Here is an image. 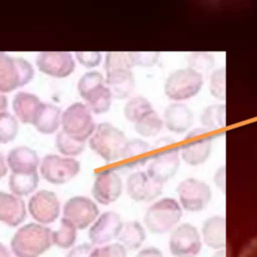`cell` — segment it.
Segmentation results:
<instances>
[{"instance_id": "obj_30", "label": "cell", "mask_w": 257, "mask_h": 257, "mask_svg": "<svg viewBox=\"0 0 257 257\" xmlns=\"http://www.w3.org/2000/svg\"><path fill=\"white\" fill-rule=\"evenodd\" d=\"M150 150V145L142 139L127 140L119 161H122L125 167L140 166L142 164L137 157L147 154Z\"/></svg>"}, {"instance_id": "obj_43", "label": "cell", "mask_w": 257, "mask_h": 257, "mask_svg": "<svg viewBox=\"0 0 257 257\" xmlns=\"http://www.w3.org/2000/svg\"><path fill=\"white\" fill-rule=\"evenodd\" d=\"M136 257H164L161 250L156 247H146L141 249Z\"/></svg>"}, {"instance_id": "obj_23", "label": "cell", "mask_w": 257, "mask_h": 257, "mask_svg": "<svg viewBox=\"0 0 257 257\" xmlns=\"http://www.w3.org/2000/svg\"><path fill=\"white\" fill-rule=\"evenodd\" d=\"M202 235L207 246L222 249L226 245V221L222 216H212L203 223Z\"/></svg>"}, {"instance_id": "obj_45", "label": "cell", "mask_w": 257, "mask_h": 257, "mask_svg": "<svg viewBox=\"0 0 257 257\" xmlns=\"http://www.w3.org/2000/svg\"><path fill=\"white\" fill-rule=\"evenodd\" d=\"M7 172H8V166L6 163V159L0 153V180L7 174Z\"/></svg>"}, {"instance_id": "obj_12", "label": "cell", "mask_w": 257, "mask_h": 257, "mask_svg": "<svg viewBox=\"0 0 257 257\" xmlns=\"http://www.w3.org/2000/svg\"><path fill=\"white\" fill-rule=\"evenodd\" d=\"M38 70L55 78L69 76L75 68V59L70 52L42 51L35 59Z\"/></svg>"}, {"instance_id": "obj_36", "label": "cell", "mask_w": 257, "mask_h": 257, "mask_svg": "<svg viewBox=\"0 0 257 257\" xmlns=\"http://www.w3.org/2000/svg\"><path fill=\"white\" fill-rule=\"evenodd\" d=\"M105 71L115 69H132L134 67L130 52H107L104 56Z\"/></svg>"}, {"instance_id": "obj_27", "label": "cell", "mask_w": 257, "mask_h": 257, "mask_svg": "<svg viewBox=\"0 0 257 257\" xmlns=\"http://www.w3.org/2000/svg\"><path fill=\"white\" fill-rule=\"evenodd\" d=\"M39 183L38 173L34 174H12L8 180L10 193L20 198L35 193Z\"/></svg>"}, {"instance_id": "obj_5", "label": "cell", "mask_w": 257, "mask_h": 257, "mask_svg": "<svg viewBox=\"0 0 257 257\" xmlns=\"http://www.w3.org/2000/svg\"><path fill=\"white\" fill-rule=\"evenodd\" d=\"M95 126L92 112L84 102H73L62 111L61 131L79 142L85 143Z\"/></svg>"}, {"instance_id": "obj_16", "label": "cell", "mask_w": 257, "mask_h": 257, "mask_svg": "<svg viewBox=\"0 0 257 257\" xmlns=\"http://www.w3.org/2000/svg\"><path fill=\"white\" fill-rule=\"evenodd\" d=\"M125 191L135 202H150L162 194L163 185L153 181L146 172L137 171L127 177Z\"/></svg>"}, {"instance_id": "obj_38", "label": "cell", "mask_w": 257, "mask_h": 257, "mask_svg": "<svg viewBox=\"0 0 257 257\" xmlns=\"http://www.w3.org/2000/svg\"><path fill=\"white\" fill-rule=\"evenodd\" d=\"M209 89L211 94L217 99L224 100L226 98V70L218 68L210 75Z\"/></svg>"}, {"instance_id": "obj_19", "label": "cell", "mask_w": 257, "mask_h": 257, "mask_svg": "<svg viewBox=\"0 0 257 257\" xmlns=\"http://www.w3.org/2000/svg\"><path fill=\"white\" fill-rule=\"evenodd\" d=\"M164 124L175 134L187 132L193 124L194 116L192 110L181 102L169 104L164 111Z\"/></svg>"}, {"instance_id": "obj_17", "label": "cell", "mask_w": 257, "mask_h": 257, "mask_svg": "<svg viewBox=\"0 0 257 257\" xmlns=\"http://www.w3.org/2000/svg\"><path fill=\"white\" fill-rule=\"evenodd\" d=\"M40 159L35 150L27 146H18L11 149L6 157L8 169L12 174L38 173Z\"/></svg>"}, {"instance_id": "obj_24", "label": "cell", "mask_w": 257, "mask_h": 257, "mask_svg": "<svg viewBox=\"0 0 257 257\" xmlns=\"http://www.w3.org/2000/svg\"><path fill=\"white\" fill-rule=\"evenodd\" d=\"M181 157L186 164L198 166L207 161L212 151V138L198 139L194 142L183 145L181 148Z\"/></svg>"}, {"instance_id": "obj_20", "label": "cell", "mask_w": 257, "mask_h": 257, "mask_svg": "<svg viewBox=\"0 0 257 257\" xmlns=\"http://www.w3.org/2000/svg\"><path fill=\"white\" fill-rule=\"evenodd\" d=\"M105 84L110 89L113 98H128L135 90L136 81L132 69H115L105 71Z\"/></svg>"}, {"instance_id": "obj_13", "label": "cell", "mask_w": 257, "mask_h": 257, "mask_svg": "<svg viewBox=\"0 0 257 257\" xmlns=\"http://www.w3.org/2000/svg\"><path fill=\"white\" fill-rule=\"evenodd\" d=\"M123 221L119 214L114 211L101 213L88 228V239L94 246L111 243L117 239Z\"/></svg>"}, {"instance_id": "obj_37", "label": "cell", "mask_w": 257, "mask_h": 257, "mask_svg": "<svg viewBox=\"0 0 257 257\" xmlns=\"http://www.w3.org/2000/svg\"><path fill=\"white\" fill-rule=\"evenodd\" d=\"M187 62L190 68L201 73L212 69L215 59L209 52H190L187 56Z\"/></svg>"}, {"instance_id": "obj_21", "label": "cell", "mask_w": 257, "mask_h": 257, "mask_svg": "<svg viewBox=\"0 0 257 257\" xmlns=\"http://www.w3.org/2000/svg\"><path fill=\"white\" fill-rule=\"evenodd\" d=\"M42 102L34 93L18 91L12 99V110L18 121L32 124Z\"/></svg>"}, {"instance_id": "obj_22", "label": "cell", "mask_w": 257, "mask_h": 257, "mask_svg": "<svg viewBox=\"0 0 257 257\" xmlns=\"http://www.w3.org/2000/svg\"><path fill=\"white\" fill-rule=\"evenodd\" d=\"M62 111L54 103L42 102L32 125L43 135H51L61 126Z\"/></svg>"}, {"instance_id": "obj_42", "label": "cell", "mask_w": 257, "mask_h": 257, "mask_svg": "<svg viewBox=\"0 0 257 257\" xmlns=\"http://www.w3.org/2000/svg\"><path fill=\"white\" fill-rule=\"evenodd\" d=\"M93 248L94 245H92L91 243H81L73 246L68 251L65 257H89Z\"/></svg>"}, {"instance_id": "obj_44", "label": "cell", "mask_w": 257, "mask_h": 257, "mask_svg": "<svg viewBox=\"0 0 257 257\" xmlns=\"http://www.w3.org/2000/svg\"><path fill=\"white\" fill-rule=\"evenodd\" d=\"M225 167H221L214 176V182L223 193H225Z\"/></svg>"}, {"instance_id": "obj_15", "label": "cell", "mask_w": 257, "mask_h": 257, "mask_svg": "<svg viewBox=\"0 0 257 257\" xmlns=\"http://www.w3.org/2000/svg\"><path fill=\"white\" fill-rule=\"evenodd\" d=\"M179 150L174 148L154 155L146 171L148 176L161 185L172 179L180 167Z\"/></svg>"}, {"instance_id": "obj_29", "label": "cell", "mask_w": 257, "mask_h": 257, "mask_svg": "<svg viewBox=\"0 0 257 257\" xmlns=\"http://www.w3.org/2000/svg\"><path fill=\"white\" fill-rule=\"evenodd\" d=\"M152 110H154V108L151 102L145 96L137 95L127 99L122 111L124 117L130 122L136 123Z\"/></svg>"}, {"instance_id": "obj_31", "label": "cell", "mask_w": 257, "mask_h": 257, "mask_svg": "<svg viewBox=\"0 0 257 257\" xmlns=\"http://www.w3.org/2000/svg\"><path fill=\"white\" fill-rule=\"evenodd\" d=\"M200 121L208 130H219L226 125V107L224 104H212L207 106L201 116Z\"/></svg>"}, {"instance_id": "obj_7", "label": "cell", "mask_w": 257, "mask_h": 257, "mask_svg": "<svg viewBox=\"0 0 257 257\" xmlns=\"http://www.w3.org/2000/svg\"><path fill=\"white\" fill-rule=\"evenodd\" d=\"M80 171V163L70 157L48 154L42 158L39 165L41 177L50 184L63 185L75 178Z\"/></svg>"}, {"instance_id": "obj_46", "label": "cell", "mask_w": 257, "mask_h": 257, "mask_svg": "<svg viewBox=\"0 0 257 257\" xmlns=\"http://www.w3.org/2000/svg\"><path fill=\"white\" fill-rule=\"evenodd\" d=\"M7 107H8V98L6 96V93L0 90V112L7 111Z\"/></svg>"}, {"instance_id": "obj_25", "label": "cell", "mask_w": 257, "mask_h": 257, "mask_svg": "<svg viewBox=\"0 0 257 257\" xmlns=\"http://www.w3.org/2000/svg\"><path fill=\"white\" fill-rule=\"evenodd\" d=\"M116 240L127 251H136L141 248L146 240L145 228L136 220L125 222L123 223Z\"/></svg>"}, {"instance_id": "obj_3", "label": "cell", "mask_w": 257, "mask_h": 257, "mask_svg": "<svg viewBox=\"0 0 257 257\" xmlns=\"http://www.w3.org/2000/svg\"><path fill=\"white\" fill-rule=\"evenodd\" d=\"M183 215L181 205L174 198H163L146 211L144 222L153 234H164L173 229Z\"/></svg>"}, {"instance_id": "obj_40", "label": "cell", "mask_w": 257, "mask_h": 257, "mask_svg": "<svg viewBox=\"0 0 257 257\" xmlns=\"http://www.w3.org/2000/svg\"><path fill=\"white\" fill-rule=\"evenodd\" d=\"M134 66H154L160 57V52H130Z\"/></svg>"}, {"instance_id": "obj_26", "label": "cell", "mask_w": 257, "mask_h": 257, "mask_svg": "<svg viewBox=\"0 0 257 257\" xmlns=\"http://www.w3.org/2000/svg\"><path fill=\"white\" fill-rule=\"evenodd\" d=\"M112 98V93L106 84L92 89L82 97L84 103L88 106L91 112L95 114H102L108 111Z\"/></svg>"}, {"instance_id": "obj_39", "label": "cell", "mask_w": 257, "mask_h": 257, "mask_svg": "<svg viewBox=\"0 0 257 257\" xmlns=\"http://www.w3.org/2000/svg\"><path fill=\"white\" fill-rule=\"evenodd\" d=\"M89 257H127V250L118 242L94 246Z\"/></svg>"}, {"instance_id": "obj_2", "label": "cell", "mask_w": 257, "mask_h": 257, "mask_svg": "<svg viewBox=\"0 0 257 257\" xmlns=\"http://www.w3.org/2000/svg\"><path fill=\"white\" fill-rule=\"evenodd\" d=\"M126 142L125 134L109 122L97 123L88 139L89 148L106 163L120 160Z\"/></svg>"}, {"instance_id": "obj_33", "label": "cell", "mask_w": 257, "mask_h": 257, "mask_svg": "<svg viewBox=\"0 0 257 257\" xmlns=\"http://www.w3.org/2000/svg\"><path fill=\"white\" fill-rule=\"evenodd\" d=\"M55 147L60 155L73 158L83 152L85 143L71 138L63 131H59L55 137Z\"/></svg>"}, {"instance_id": "obj_34", "label": "cell", "mask_w": 257, "mask_h": 257, "mask_svg": "<svg viewBox=\"0 0 257 257\" xmlns=\"http://www.w3.org/2000/svg\"><path fill=\"white\" fill-rule=\"evenodd\" d=\"M18 134V119L14 114L3 111L0 112V143L8 144L16 138Z\"/></svg>"}, {"instance_id": "obj_6", "label": "cell", "mask_w": 257, "mask_h": 257, "mask_svg": "<svg viewBox=\"0 0 257 257\" xmlns=\"http://www.w3.org/2000/svg\"><path fill=\"white\" fill-rule=\"evenodd\" d=\"M203 82V76L200 72L190 67L180 68L173 71L167 77L164 91L172 100H186L199 93Z\"/></svg>"}, {"instance_id": "obj_41", "label": "cell", "mask_w": 257, "mask_h": 257, "mask_svg": "<svg viewBox=\"0 0 257 257\" xmlns=\"http://www.w3.org/2000/svg\"><path fill=\"white\" fill-rule=\"evenodd\" d=\"M74 58L76 61L86 68H93L100 64L101 53L97 51H78L74 53Z\"/></svg>"}, {"instance_id": "obj_14", "label": "cell", "mask_w": 257, "mask_h": 257, "mask_svg": "<svg viewBox=\"0 0 257 257\" xmlns=\"http://www.w3.org/2000/svg\"><path fill=\"white\" fill-rule=\"evenodd\" d=\"M123 184L121 178L112 169L103 170L95 175L91 194L100 205L107 206L114 203L121 195Z\"/></svg>"}, {"instance_id": "obj_32", "label": "cell", "mask_w": 257, "mask_h": 257, "mask_svg": "<svg viewBox=\"0 0 257 257\" xmlns=\"http://www.w3.org/2000/svg\"><path fill=\"white\" fill-rule=\"evenodd\" d=\"M134 125L135 131L141 137L152 138L158 136L161 133L164 125V120L155 110H152L136 123H134Z\"/></svg>"}, {"instance_id": "obj_35", "label": "cell", "mask_w": 257, "mask_h": 257, "mask_svg": "<svg viewBox=\"0 0 257 257\" xmlns=\"http://www.w3.org/2000/svg\"><path fill=\"white\" fill-rule=\"evenodd\" d=\"M105 84L104 75L97 70H90L81 75L77 82V91L81 98L92 89Z\"/></svg>"}, {"instance_id": "obj_9", "label": "cell", "mask_w": 257, "mask_h": 257, "mask_svg": "<svg viewBox=\"0 0 257 257\" xmlns=\"http://www.w3.org/2000/svg\"><path fill=\"white\" fill-rule=\"evenodd\" d=\"M62 217L70 221L77 230L89 228L99 216L97 204L86 196H74L63 205Z\"/></svg>"}, {"instance_id": "obj_4", "label": "cell", "mask_w": 257, "mask_h": 257, "mask_svg": "<svg viewBox=\"0 0 257 257\" xmlns=\"http://www.w3.org/2000/svg\"><path fill=\"white\" fill-rule=\"evenodd\" d=\"M34 76L32 64L22 57L0 52V90L4 93L29 83Z\"/></svg>"}, {"instance_id": "obj_1", "label": "cell", "mask_w": 257, "mask_h": 257, "mask_svg": "<svg viewBox=\"0 0 257 257\" xmlns=\"http://www.w3.org/2000/svg\"><path fill=\"white\" fill-rule=\"evenodd\" d=\"M51 246L52 230L36 222L20 226L10 240V251L15 257H40Z\"/></svg>"}, {"instance_id": "obj_10", "label": "cell", "mask_w": 257, "mask_h": 257, "mask_svg": "<svg viewBox=\"0 0 257 257\" xmlns=\"http://www.w3.org/2000/svg\"><path fill=\"white\" fill-rule=\"evenodd\" d=\"M182 207L189 212H200L209 204L212 192L205 182L188 178L182 181L177 187Z\"/></svg>"}, {"instance_id": "obj_28", "label": "cell", "mask_w": 257, "mask_h": 257, "mask_svg": "<svg viewBox=\"0 0 257 257\" xmlns=\"http://www.w3.org/2000/svg\"><path fill=\"white\" fill-rule=\"evenodd\" d=\"M77 239L76 227L67 219L61 218L59 227L52 231L53 245L60 249H71Z\"/></svg>"}, {"instance_id": "obj_18", "label": "cell", "mask_w": 257, "mask_h": 257, "mask_svg": "<svg viewBox=\"0 0 257 257\" xmlns=\"http://www.w3.org/2000/svg\"><path fill=\"white\" fill-rule=\"evenodd\" d=\"M27 216L25 201L12 193L0 191V222L9 227L21 225Z\"/></svg>"}, {"instance_id": "obj_47", "label": "cell", "mask_w": 257, "mask_h": 257, "mask_svg": "<svg viewBox=\"0 0 257 257\" xmlns=\"http://www.w3.org/2000/svg\"><path fill=\"white\" fill-rule=\"evenodd\" d=\"M0 257H12L11 251H9V249L1 242H0Z\"/></svg>"}, {"instance_id": "obj_48", "label": "cell", "mask_w": 257, "mask_h": 257, "mask_svg": "<svg viewBox=\"0 0 257 257\" xmlns=\"http://www.w3.org/2000/svg\"><path fill=\"white\" fill-rule=\"evenodd\" d=\"M212 257H226L225 250H224V249H220L219 251H217L216 253H214Z\"/></svg>"}, {"instance_id": "obj_11", "label": "cell", "mask_w": 257, "mask_h": 257, "mask_svg": "<svg viewBox=\"0 0 257 257\" xmlns=\"http://www.w3.org/2000/svg\"><path fill=\"white\" fill-rule=\"evenodd\" d=\"M169 248L174 257H197L202 249L197 228L189 223L178 226L170 236Z\"/></svg>"}, {"instance_id": "obj_8", "label": "cell", "mask_w": 257, "mask_h": 257, "mask_svg": "<svg viewBox=\"0 0 257 257\" xmlns=\"http://www.w3.org/2000/svg\"><path fill=\"white\" fill-rule=\"evenodd\" d=\"M27 211L36 223L46 226L58 219L61 205L54 192L39 190L29 198Z\"/></svg>"}]
</instances>
